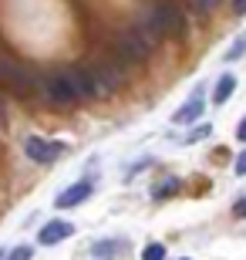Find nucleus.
<instances>
[{
  "label": "nucleus",
  "instance_id": "obj_1",
  "mask_svg": "<svg viewBox=\"0 0 246 260\" xmlns=\"http://www.w3.org/2000/svg\"><path fill=\"white\" fill-rule=\"evenodd\" d=\"M138 27H142L152 41L179 38L182 30H186V14H182V7L175 4V0H155L152 7H145Z\"/></svg>",
  "mask_w": 246,
  "mask_h": 260
},
{
  "label": "nucleus",
  "instance_id": "obj_2",
  "mask_svg": "<svg viewBox=\"0 0 246 260\" xmlns=\"http://www.w3.org/2000/svg\"><path fill=\"white\" fill-rule=\"evenodd\" d=\"M115 54L128 64H145L152 58V38L142 27H122L115 34Z\"/></svg>",
  "mask_w": 246,
  "mask_h": 260
},
{
  "label": "nucleus",
  "instance_id": "obj_3",
  "mask_svg": "<svg viewBox=\"0 0 246 260\" xmlns=\"http://www.w3.org/2000/svg\"><path fill=\"white\" fill-rule=\"evenodd\" d=\"M0 85H7L10 91H14V95H20V98L38 91L34 75H30L20 61H10V58H0Z\"/></svg>",
  "mask_w": 246,
  "mask_h": 260
},
{
  "label": "nucleus",
  "instance_id": "obj_4",
  "mask_svg": "<svg viewBox=\"0 0 246 260\" xmlns=\"http://www.w3.org/2000/svg\"><path fill=\"white\" fill-rule=\"evenodd\" d=\"M38 91H41V98H44L48 105H54V108H71V105H78V98L71 95V88H67V81L61 78V71H57V75L41 78V81H38Z\"/></svg>",
  "mask_w": 246,
  "mask_h": 260
},
{
  "label": "nucleus",
  "instance_id": "obj_5",
  "mask_svg": "<svg viewBox=\"0 0 246 260\" xmlns=\"http://www.w3.org/2000/svg\"><path fill=\"white\" fill-rule=\"evenodd\" d=\"M91 78H95V88H98V95H115L118 88L125 85V68L118 64V61H101V64L91 68Z\"/></svg>",
  "mask_w": 246,
  "mask_h": 260
},
{
  "label": "nucleus",
  "instance_id": "obj_6",
  "mask_svg": "<svg viewBox=\"0 0 246 260\" xmlns=\"http://www.w3.org/2000/svg\"><path fill=\"white\" fill-rule=\"evenodd\" d=\"M61 152H64L61 142H48V139H41V135H27V139H24V155L38 166H51Z\"/></svg>",
  "mask_w": 246,
  "mask_h": 260
},
{
  "label": "nucleus",
  "instance_id": "obj_7",
  "mask_svg": "<svg viewBox=\"0 0 246 260\" xmlns=\"http://www.w3.org/2000/svg\"><path fill=\"white\" fill-rule=\"evenodd\" d=\"M61 78L67 81V88H71V95H75L78 102H88V98L98 95L95 78H91V68H64Z\"/></svg>",
  "mask_w": 246,
  "mask_h": 260
},
{
  "label": "nucleus",
  "instance_id": "obj_8",
  "mask_svg": "<svg viewBox=\"0 0 246 260\" xmlns=\"http://www.w3.org/2000/svg\"><path fill=\"white\" fill-rule=\"evenodd\" d=\"M91 193H95L91 179H78V183H71V186H67L64 193H57L54 206H57V210H71V206H81L85 200H91Z\"/></svg>",
  "mask_w": 246,
  "mask_h": 260
},
{
  "label": "nucleus",
  "instance_id": "obj_9",
  "mask_svg": "<svg viewBox=\"0 0 246 260\" xmlns=\"http://www.w3.org/2000/svg\"><path fill=\"white\" fill-rule=\"evenodd\" d=\"M75 233V226L67 220H51V223H44L38 230V243L41 247H54V243H61V240H67Z\"/></svg>",
  "mask_w": 246,
  "mask_h": 260
},
{
  "label": "nucleus",
  "instance_id": "obj_10",
  "mask_svg": "<svg viewBox=\"0 0 246 260\" xmlns=\"http://www.w3.org/2000/svg\"><path fill=\"white\" fill-rule=\"evenodd\" d=\"M199 115H202V91H196V95H192L189 102L172 115V122H175V125H189V122H196Z\"/></svg>",
  "mask_w": 246,
  "mask_h": 260
},
{
  "label": "nucleus",
  "instance_id": "obj_11",
  "mask_svg": "<svg viewBox=\"0 0 246 260\" xmlns=\"http://www.w3.org/2000/svg\"><path fill=\"white\" fill-rule=\"evenodd\" d=\"M233 91H236V78L229 75V71H226V75H219L216 88H213V105H226Z\"/></svg>",
  "mask_w": 246,
  "mask_h": 260
},
{
  "label": "nucleus",
  "instance_id": "obj_12",
  "mask_svg": "<svg viewBox=\"0 0 246 260\" xmlns=\"http://www.w3.org/2000/svg\"><path fill=\"white\" fill-rule=\"evenodd\" d=\"M175 189H179V179H175V176H169L162 186H155V189H152V200L159 203V200H165V196H172Z\"/></svg>",
  "mask_w": 246,
  "mask_h": 260
},
{
  "label": "nucleus",
  "instance_id": "obj_13",
  "mask_svg": "<svg viewBox=\"0 0 246 260\" xmlns=\"http://www.w3.org/2000/svg\"><path fill=\"white\" fill-rule=\"evenodd\" d=\"M91 253H95L98 260H101V257H104V260H112L115 253H118V243H115V240H98L95 247H91Z\"/></svg>",
  "mask_w": 246,
  "mask_h": 260
},
{
  "label": "nucleus",
  "instance_id": "obj_14",
  "mask_svg": "<svg viewBox=\"0 0 246 260\" xmlns=\"http://www.w3.org/2000/svg\"><path fill=\"white\" fill-rule=\"evenodd\" d=\"M243 54H246V30L239 34L236 41H233V44H229V51H226V61H239Z\"/></svg>",
  "mask_w": 246,
  "mask_h": 260
},
{
  "label": "nucleus",
  "instance_id": "obj_15",
  "mask_svg": "<svg viewBox=\"0 0 246 260\" xmlns=\"http://www.w3.org/2000/svg\"><path fill=\"white\" fill-rule=\"evenodd\" d=\"M209 132H213V125H196V128H192L189 135H182L179 142H182V145H192V142H199V139H206Z\"/></svg>",
  "mask_w": 246,
  "mask_h": 260
},
{
  "label": "nucleus",
  "instance_id": "obj_16",
  "mask_svg": "<svg viewBox=\"0 0 246 260\" xmlns=\"http://www.w3.org/2000/svg\"><path fill=\"white\" fill-rule=\"evenodd\" d=\"M142 260H165V247H162V243H145Z\"/></svg>",
  "mask_w": 246,
  "mask_h": 260
},
{
  "label": "nucleus",
  "instance_id": "obj_17",
  "mask_svg": "<svg viewBox=\"0 0 246 260\" xmlns=\"http://www.w3.org/2000/svg\"><path fill=\"white\" fill-rule=\"evenodd\" d=\"M30 257H34V247H24V243H20L17 250L7 253V260H30Z\"/></svg>",
  "mask_w": 246,
  "mask_h": 260
},
{
  "label": "nucleus",
  "instance_id": "obj_18",
  "mask_svg": "<svg viewBox=\"0 0 246 260\" xmlns=\"http://www.w3.org/2000/svg\"><path fill=\"white\" fill-rule=\"evenodd\" d=\"M192 7H196L199 14H209V10L216 7V0H192Z\"/></svg>",
  "mask_w": 246,
  "mask_h": 260
},
{
  "label": "nucleus",
  "instance_id": "obj_19",
  "mask_svg": "<svg viewBox=\"0 0 246 260\" xmlns=\"http://www.w3.org/2000/svg\"><path fill=\"white\" fill-rule=\"evenodd\" d=\"M233 213H236L239 220H246V196H239V200L233 203Z\"/></svg>",
  "mask_w": 246,
  "mask_h": 260
},
{
  "label": "nucleus",
  "instance_id": "obj_20",
  "mask_svg": "<svg viewBox=\"0 0 246 260\" xmlns=\"http://www.w3.org/2000/svg\"><path fill=\"white\" fill-rule=\"evenodd\" d=\"M233 173H236V176H246V152H239V159L233 162Z\"/></svg>",
  "mask_w": 246,
  "mask_h": 260
},
{
  "label": "nucleus",
  "instance_id": "obj_21",
  "mask_svg": "<svg viewBox=\"0 0 246 260\" xmlns=\"http://www.w3.org/2000/svg\"><path fill=\"white\" fill-rule=\"evenodd\" d=\"M236 139H239V142H246V118L236 125Z\"/></svg>",
  "mask_w": 246,
  "mask_h": 260
},
{
  "label": "nucleus",
  "instance_id": "obj_22",
  "mask_svg": "<svg viewBox=\"0 0 246 260\" xmlns=\"http://www.w3.org/2000/svg\"><path fill=\"white\" fill-rule=\"evenodd\" d=\"M233 14H246V0H233Z\"/></svg>",
  "mask_w": 246,
  "mask_h": 260
},
{
  "label": "nucleus",
  "instance_id": "obj_23",
  "mask_svg": "<svg viewBox=\"0 0 246 260\" xmlns=\"http://www.w3.org/2000/svg\"><path fill=\"white\" fill-rule=\"evenodd\" d=\"M4 118H7V112H4V98H0V122H4Z\"/></svg>",
  "mask_w": 246,
  "mask_h": 260
},
{
  "label": "nucleus",
  "instance_id": "obj_24",
  "mask_svg": "<svg viewBox=\"0 0 246 260\" xmlns=\"http://www.w3.org/2000/svg\"><path fill=\"white\" fill-rule=\"evenodd\" d=\"M4 257H7V253H4V250H0V260H4Z\"/></svg>",
  "mask_w": 246,
  "mask_h": 260
},
{
  "label": "nucleus",
  "instance_id": "obj_25",
  "mask_svg": "<svg viewBox=\"0 0 246 260\" xmlns=\"http://www.w3.org/2000/svg\"><path fill=\"white\" fill-rule=\"evenodd\" d=\"M182 260H189V257H182Z\"/></svg>",
  "mask_w": 246,
  "mask_h": 260
}]
</instances>
